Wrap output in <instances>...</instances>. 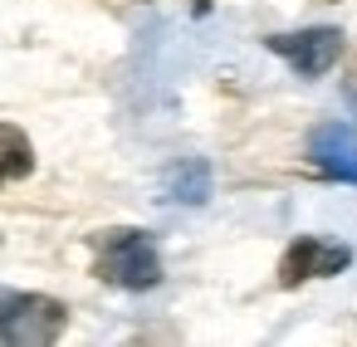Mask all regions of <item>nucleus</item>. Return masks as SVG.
Masks as SVG:
<instances>
[{
    "label": "nucleus",
    "mask_w": 357,
    "mask_h": 347,
    "mask_svg": "<svg viewBox=\"0 0 357 347\" xmlns=\"http://www.w3.org/2000/svg\"><path fill=\"white\" fill-rule=\"evenodd\" d=\"M93 249H98L93 274L103 284H118V288H152V284H162L157 245L142 230H98Z\"/></svg>",
    "instance_id": "1"
},
{
    "label": "nucleus",
    "mask_w": 357,
    "mask_h": 347,
    "mask_svg": "<svg viewBox=\"0 0 357 347\" xmlns=\"http://www.w3.org/2000/svg\"><path fill=\"white\" fill-rule=\"evenodd\" d=\"M69 308L50 293L0 288V347H45L64 332Z\"/></svg>",
    "instance_id": "2"
},
{
    "label": "nucleus",
    "mask_w": 357,
    "mask_h": 347,
    "mask_svg": "<svg viewBox=\"0 0 357 347\" xmlns=\"http://www.w3.org/2000/svg\"><path fill=\"white\" fill-rule=\"evenodd\" d=\"M264 45H269L274 54H284V59L294 64V74H303V79L328 74V69L337 64V54H342V35L328 30V25H318V30H298V35H269Z\"/></svg>",
    "instance_id": "3"
},
{
    "label": "nucleus",
    "mask_w": 357,
    "mask_h": 347,
    "mask_svg": "<svg viewBox=\"0 0 357 347\" xmlns=\"http://www.w3.org/2000/svg\"><path fill=\"white\" fill-rule=\"evenodd\" d=\"M308 152H313V162H318L328 176H337V181H357V137H352L342 123L318 128L313 142H308Z\"/></svg>",
    "instance_id": "4"
},
{
    "label": "nucleus",
    "mask_w": 357,
    "mask_h": 347,
    "mask_svg": "<svg viewBox=\"0 0 357 347\" xmlns=\"http://www.w3.org/2000/svg\"><path fill=\"white\" fill-rule=\"evenodd\" d=\"M167 196L181 201V206H206V201H211V167H206L201 157L176 162V167L167 171Z\"/></svg>",
    "instance_id": "5"
},
{
    "label": "nucleus",
    "mask_w": 357,
    "mask_h": 347,
    "mask_svg": "<svg viewBox=\"0 0 357 347\" xmlns=\"http://www.w3.org/2000/svg\"><path fill=\"white\" fill-rule=\"evenodd\" d=\"M318 249H323V240L298 235V240L284 249V259H279V284L294 288V284H303V279H318Z\"/></svg>",
    "instance_id": "6"
},
{
    "label": "nucleus",
    "mask_w": 357,
    "mask_h": 347,
    "mask_svg": "<svg viewBox=\"0 0 357 347\" xmlns=\"http://www.w3.org/2000/svg\"><path fill=\"white\" fill-rule=\"evenodd\" d=\"M35 171V152H30V142H25V132H15V128H0V176H30Z\"/></svg>",
    "instance_id": "7"
},
{
    "label": "nucleus",
    "mask_w": 357,
    "mask_h": 347,
    "mask_svg": "<svg viewBox=\"0 0 357 347\" xmlns=\"http://www.w3.org/2000/svg\"><path fill=\"white\" fill-rule=\"evenodd\" d=\"M347 264H352V249H347V245H323V249H318V279L342 274Z\"/></svg>",
    "instance_id": "8"
},
{
    "label": "nucleus",
    "mask_w": 357,
    "mask_h": 347,
    "mask_svg": "<svg viewBox=\"0 0 357 347\" xmlns=\"http://www.w3.org/2000/svg\"><path fill=\"white\" fill-rule=\"evenodd\" d=\"M0 181H6V176H0Z\"/></svg>",
    "instance_id": "9"
}]
</instances>
